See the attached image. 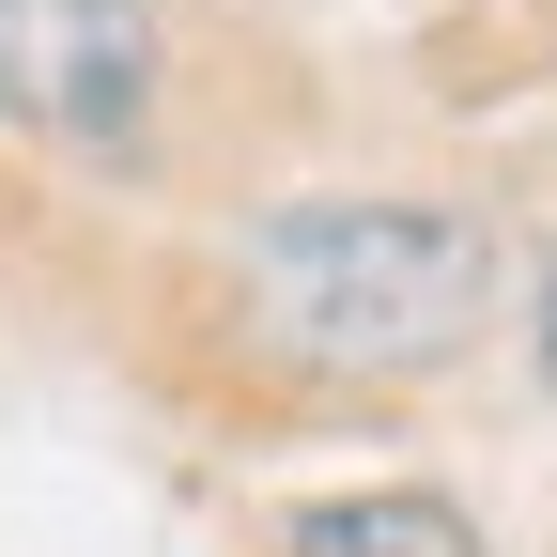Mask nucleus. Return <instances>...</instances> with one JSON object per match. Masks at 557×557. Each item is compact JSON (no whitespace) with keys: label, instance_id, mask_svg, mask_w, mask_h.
Instances as JSON below:
<instances>
[{"label":"nucleus","instance_id":"obj_1","mask_svg":"<svg viewBox=\"0 0 557 557\" xmlns=\"http://www.w3.org/2000/svg\"><path fill=\"white\" fill-rule=\"evenodd\" d=\"M248 310L310 372H434L496 325V233L465 201H278L248 218Z\"/></svg>","mask_w":557,"mask_h":557},{"label":"nucleus","instance_id":"obj_3","mask_svg":"<svg viewBox=\"0 0 557 557\" xmlns=\"http://www.w3.org/2000/svg\"><path fill=\"white\" fill-rule=\"evenodd\" d=\"M278 557H480V527L449 496H310L278 527Z\"/></svg>","mask_w":557,"mask_h":557},{"label":"nucleus","instance_id":"obj_4","mask_svg":"<svg viewBox=\"0 0 557 557\" xmlns=\"http://www.w3.org/2000/svg\"><path fill=\"white\" fill-rule=\"evenodd\" d=\"M542 387H557V248H542Z\"/></svg>","mask_w":557,"mask_h":557},{"label":"nucleus","instance_id":"obj_2","mask_svg":"<svg viewBox=\"0 0 557 557\" xmlns=\"http://www.w3.org/2000/svg\"><path fill=\"white\" fill-rule=\"evenodd\" d=\"M139 94H156V16L139 0H0V109L78 139V156H124Z\"/></svg>","mask_w":557,"mask_h":557}]
</instances>
